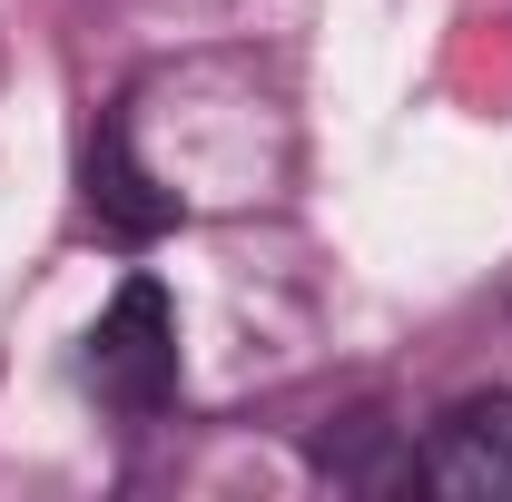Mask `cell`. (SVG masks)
<instances>
[{"label": "cell", "mask_w": 512, "mask_h": 502, "mask_svg": "<svg viewBox=\"0 0 512 502\" xmlns=\"http://www.w3.org/2000/svg\"><path fill=\"white\" fill-rule=\"evenodd\" d=\"M89 384L119 404V414H158L178 394V315H168V286L158 276H128L109 315L89 325Z\"/></svg>", "instance_id": "cell-1"}, {"label": "cell", "mask_w": 512, "mask_h": 502, "mask_svg": "<svg viewBox=\"0 0 512 502\" xmlns=\"http://www.w3.org/2000/svg\"><path fill=\"white\" fill-rule=\"evenodd\" d=\"M414 483L444 493V502H512V384L463 394V404H444L424 424Z\"/></svg>", "instance_id": "cell-2"}, {"label": "cell", "mask_w": 512, "mask_h": 502, "mask_svg": "<svg viewBox=\"0 0 512 502\" xmlns=\"http://www.w3.org/2000/svg\"><path fill=\"white\" fill-rule=\"evenodd\" d=\"M89 197L109 207V227H128V237H158V227L178 217V197H148V178L128 168L119 138H99V158H89Z\"/></svg>", "instance_id": "cell-3"}]
</instances>
